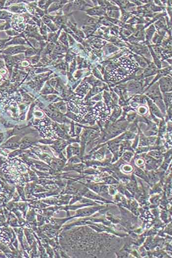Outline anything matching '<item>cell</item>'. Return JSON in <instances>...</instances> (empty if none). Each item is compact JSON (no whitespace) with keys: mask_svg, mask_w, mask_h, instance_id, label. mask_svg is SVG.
I'll use <instances>...</instances> for the list:
<instances>
[{"mask_svg":"<svg viewBox=\"0 0 172 258\" xmlns=\"http://www.w3.org/2000/svg\"><path fill=\"white\" fill-rule=\"evenodd\" d=\"M34 126L39 129L42 137L49 138H53L56 137V133H55L53 126L50 122L47 121L46 119L39 121Z\"/></svg>","mask_w":172,"mask_h":258,"instance_id":"cell-1","label":"cell"}]
</instances>
